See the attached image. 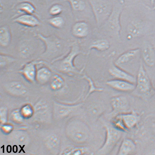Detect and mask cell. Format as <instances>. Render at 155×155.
<instances>
[{
  "label": "cell",
  "instance_id": "6da1fadb",
  "mask_svg": "<svg viewBox=\"0 0 155 155\" xmlns=\"http://www.w3.org/2000/svg\"><path fill=\"white\" fill-rule=\"evenodd\" d=\"M65 133L71 141L78 144L86 143L90 135L88 126L83 120L77 118L71 119L67 123Z\"/></svg>",
  "mask_w": 155,
  "mask_h": 155
},
{
  "label": "cell",
  "instance_id": "7a4b0ae2",
  "mask_svg": "<svg viewBox=\"0 0 155 155\" xmlns=\"http://www.w3.org/2000/svg\"><path fill=\"white\" fill-rule=\"evenodd\" d=\"M83 53L77 44H73L70 50L62 58L57 59L51 62L52 66L57 70L65 74H80L81 72L77 68L74 63V60L78 55Z\"/></svg>",
  "mask_w": 155,
  "mask_h": 155
},
{
  "label": "cell",
  "instance_id": "3957f363",
  "mask_svg": "<svg viewBox=\"0 0 155 155\" xmlns=\"http://www.w3.org/2000/svg\"><path fill=\"white\" fill-rule=\"evenodd\" d=\"M132 92L137 97L146 100L150 99L155 94L152 83L142 64L139 67L135 88Z\"/></svg>",
  "mask_w": 155,
  "mask_h": 155
},
{
  "label": "cell",
  "instance_id": "277c9868",
  "mask_svg": "<svg viewBox=\"0 0 155 155\" xmlns=\"http://www.w3.org/2000/svg\"><path fill=\"white\" fill-rule=\"evenodd\" d=\"M124 3L123 0L117 2L112 8L109 17L104 25L107 31L117 38H120L121 26L120 18L124 8Z\"/></svg>",
  "mask_w": 155,
  "mask_h": 155
},
{
  "label": "cell",
  "instance_id": "5b68a950",
  "mask_svg": "<svg viewBox=\"0 0 155 155\" xmlns=\"http://www.w3.org/2000/svg\"><path fill=\"white\" fill-rule=\"evenodd\" d=\"M104 128L106 138L104 143L96 153L97 155L109 154L114 149L122 136V132L116 129L111 124H106Z\"/></svg>",
  "mask_w": 155,
  "mask_h": 155
},
{
  "label": "cell",
  "instance_id": "8992f818",
  "mask_svg": "<svg viewBox=\"0 0 155 155\" xmlns=\"http://www.w3.org/2000/svg\"><path fill=\"white\" fill-rule=\"evenodd\" d=\"M37 36L42 41L45 46V51L41 55V57L46 60L53 59V61L61 51V42L53 35L46 36L41 34H38Z\"/></svg>",
  "mask_w": 155,
  "mask_h": 155
},
{
  "label": "cell",
  "instance_id": "52a82bcc",
  "mask_svg": "<svg viewBox=\"0 0 155 155\" xmlns=\"http://www.w3.org/2000/svg\"><path fill=\"white\" fill-rule=\"evenodd\" d=\"M90 1L97 23L101 25L107 20L111 12L108 3L106 0H90Z\"/></svg>",
  "mask_w": 155,
  "mask_h": 155
},
{
  "label": "cell",
  "instance_id": "ba28073f",
  "mask_svg": "<svg viewBox=\"0 0 155 155\" xmlns=\"http://www.w3.org/2000/svg\"><path fill=\"white\" fill-rule=\"evenodd\" d=\"M112 113L117 115L127 113L130 109L129 100L125 96H115L111 99Z\"/></svg>",
  "mask_w": 155,
  "mask_h": 155
},
{
  "label": "cell",
  "instance_id": "9c48e42d",
  "mask_svg": "<svg viewBox=\"0 0 155 155\" xmlns=\"http://www.w3.org/2000/svg\"><path fill=\"white\" fill-rule=\"evenodd\" d=\"M42 61L34 60L25 64L19 72L22 75L27 81L30 83H33L36 81L37 64Z\"/></svg>",
  "mask_w": 155,
  "mask_h": 155
},
{
  "label": "cell",
  "instance_id": "30bf717a",
  "mask_svg": "<svg viewBox=\"0 0 155 155\" xmlns=\"http://www.w3.org/2000/svg\"><path fill=\"white\" fill-rule=\"evenodd\" d=\"M106 84L114 90L124 92H133L135 87V84L115 79L107 81Z\"/></svg>",
  "mask_w": 155,
  "mask_h": 155
},
{
  "label": "cell",
  "instance_id": "8fae6325",
  "mask_svg": "<svg viewBox=\"0 0 155 155\" xmlns=\"http://www.w3.org/2000/svg\"><path fill=\"white\" fill-rule=\"evenodd\" d=\"M108 72L115 79L129 81L135 84L136 83V78L115 64L110 68Z\"/></svg>",
  "mask_w": 155,
  "mask_h": 155
},
{
  "label": "cell",
  "instance_id": "7c38bea8",
  "mask_svg": "<svg viewBox=\"0 0 155 155\" xmlns=\"http://www.w3.org/2000/svg\"><path fill=\"white\" fill-rule=\"evenodd\" d=\"M121 119L127 131L133 129L137 125L140 119V115L132 111L120 114Z\"/></svg>",
  "mask_w": 155,
  "mask_h": 155
},
{
  "label": "cell",
  "instance_id": "4fadbf2b",
  "mask_svg": "<svg viewBox=\"0 0 155 155\" xmlns=\"http://www.w3.org/2000/svg\"><path fill=\"white\" fill-rule=\"evenodd\" d=\"M140 56L144 63L148 67H152L155 65V51L153 46L146 43L140 49Z\"/></svg>",
  "mask_w": 155,
  "mask_h": 155
},
{
  "label": "cell",
  "instance_id": "5bb4252c",
  "mask_svg": "<svg viewBox=\"0 0 155 155\" xmlns=\"http://www.w3.org/2000/svg\"><path fill=\"white\" fill-rule=\"evenodd\" d=\"M140 55V49L135 48L125 51L119 56L116 60L115 64L120 66L126 65L132 61Z\"/></svg>",
  "mask_w": 155,
  "mask_h": 155
},
{
  "label": "cell",
  "instance_id": "9a60e30c",
  "mask_svg": "<svg viewBox=\"0 0 155 155\" xmlns=\"http://www.w3.org/2000/svg\"><path fill=\"white\" fill-rule=\"evenodd\" d=\"M13 21L14 22L30 28H35L40 25V21L33 14H23L16 18Z\"/></svg>",
  "mask_w": 155,
  "mask_h": 155
},
{
  "label": "cell",
  "instance_id": "2e32d148",
  "mask_svg": "<svg viewBox=\"0 0 155 155\" xmlns=\"http://www.w3.org/2000/svg\"><path fill=\"white\" fill-rule=\"evenodd\" d=\"M5 89L8 93L18 97L24 95L27 92L25 85L19 81H12L7 84Z\"/></svg>",
  "mask_w": 155,
  "mask_h": 155
},
{
  "label": "cell",
  "instance_id": "e0dca14e",
  "mask_svg": "<svg viewBox=\"0 0 155 155\" xmlns=\"http://www.w3.org/2000/svg\"><path fill=\"white\" fill-rule=\"evenodd\" d=\"M136 145L133 140L130 138L123 140L119 147L117 155H128L133 154L136 150Z\"/></svg>",
  "mask_w": 155,
  "mask_h": 155
},
{
  "label": "cell",
  "instance_id": "ac0fdd59",
  "mask_svg": "<svg viewBox=\"0 0 155 155\" xmlns=\"http://www.w3.org/2000/svg\"><path fill=\"white\" fill-rule=\"evenodd\" d=\"M72 32L73 35L76 38H84L88 34V25L84 21L76 22L72 26Z\"/></svg>",
  "mask_w": 155,
  "mask_h": 155
},
{
  "label": "cell",
  "instance_id": "d6986e66",
  "mask_svg": "<svg viewBox=\"0 0 155 155\" xmlns=\"http://www.w3.org/2000/svg\"><path fill=\"white\" fill-rule=\"evenodd\" d=\"M52 76L51 69L47 67H42L37 71L36 81L41 84H45L50 81Z\"/></svg>",
  "mask_w": 155,
  "mask_h": 155
},
{
  "label": "cell",
  "instance_id": "ffe728a7",
  "mask_svg": "<svg viewBox=\"0 0 155 155\" xmlns=\"http://www.w3.org/2000/svg\"><path fill=\"white\" fill-rule=\"evenodd\" d=\"M12 35L9 28L6 25L1 26L0 28V45L2 47H6L10 44Z\"/></svg>",
  "mask_w": 155,
  "mask_h": 155
},
{
  "label": "cell",
  "instance_id": "44dd1931",
  "mask_svg": "<svg viewBox=\"0 0 155 155\" xmlns=\"http://www.w3.org/2000/svg\"><path fill=\"white\" fill-rule=\"evenodd\" d=\"M65 84L63 77L58 74L52 76L50 81V86L51 90L55 91H60L63 88Z\"/></svg>",
  "mask_w": 155,
  "mask_h": 155
},
{
  "label": "cell",
  "instance_id": "7402d4cb",
  "mask_svg": "<svg viewBox=\"0 0 155 155\" xmlns=\"http://www.w3.org/2000/svg\"><path fill=\"white\" fill-rule=\"evenodd\" d=\"M110 48V44L108 41L106 40H99L94 42L89 48V51L92 49H95L100 51L107 50Z\"/></svg>",
  "mask_w": 155,
  "mask_h": 155
},
{
  "label": "cell",
  "instance_id": "603a6c76",
  "mask_svg": "<svg viewBox=\"0 0 155 155\" xmlns=\"http://www.w3.org/2000/svg\"><path fill=\"white\" fill-rule=\"evenodd\" d=\"M127 30L130 36L131 37H138L141 35L142 26L140 23L133 22L129 25Z\"/></svg>",
  "mask_w": 155,
  "mask_h": 155
},
{
  "label": "cell",
  "instance_id": "cb8c5ba5",
  "mask_svg": "<svg viewBox=\"0 0 155 155\" xmlns=\"http://www.w3.org/2000/svg\"><path fill=\"white\" fill-rule=\"evenodd\" d=\"M17 8L25 14H33L35 11V6L31 3L27 2L21 3L18 6Z\"/></svg>",
  "mask_w": 155,
  "mask_h": 155
},
{
  "label": "cell",
  "instance_id": "d4e9b609",
  "mask_svg": "<svg viewBox=\"0 0 155 155\" xmlns=\"http://www.w3.org/2000/svg\"><path fill=\"white\" fill-rule=\"evenodd\" d=\"M111 124L116 129L123 132L128 131L123 124L120 114L116 115L111 120Z\"/></svg>",
  "mask_w": 155,
  "mask_h": 155
},
{
  "label": "cell",
  "instance_id": "484cf974",
  "mask_svg": "<svg viewBox=\"0 0 155 155\" xmlns=\"http://www.w3.org/2000/svg\"><path fill=\"white\" fill-rule=\"evenodd\" d=\"M88 149L87 147H81L72 148L64 151L63 154L65 155H85L88 154Z\"/></svg>",
  "mask_w": 155,
  "mask_h": 155
},
{
  "label": "cell",
  "instance_id": "4316f807",
  "mask_svg": "<svg viewBox=\"0 0 155 155\" xmlns=\"http://www.w3.org/2000/svg\"><path fill=\"white\" fill-rule=\"evenodd\" d=\"M83 78L88 82L89 86V90L88 93H87L86 97H85V99L88 97L92 93L95 92H100L103 91V88H98V87L95 86L94 81H92L91 78L89 77L88 76L85 75L83 76Z\"/></svg>",
  "mask_w": 155,
  "mask_h": 155
},
{
  "label": "cell",
  "instance_id": "83f0119b",
  "mask_svg": "<svg viewBox=\"0 0 155 155\" xmlns=\"http://www.w3.org/2000/svg\"><path fill=\"white\" fill-rule=\"evenodd\" d=\"M48 22L51 26L56 28H61L64 24V21L63 18L59 16L53 17L49 19Z\"/></svg>",
  "mask_w": 155,
  "mask_h": 155
},
{
  "label": "cell",
  "instance_id": "f1b7e54d",
  "mask_svg": "<svg viewBox=\"0 0 155 155\" xmlns=\"http://www.w3.org/2000/svg\"><path fill=\"white\" fill-rule=\"evenodd\" d=\"M16 61L14 57L10 55L4 54H1L0 56V65L1 68H5L14 63Z\"/></svg>",
  "mask_w": 155,
  "mask_h": 155
},
{
  "label": "cell",
  "instance_id": "f546056e",
  "mask_svg": "<svg viewBox=\"0 0 155 155\" xmlns=\"http://www.w3.org/2000/svg\"><path fill=\"white\" fill-rule=\"evenodd\" d=\"M74 108V107L68 106L64 105H58V115L60 117H64L69 114Z\"/></svg>",
  "mask_w": 155,
  "mask_h": 155
},
{
  "label": "cell",
  "instance_id": "4dcf8cb0",
  "mask_svg": "<svg viewBox=\"0 0 155 155\" xmlns=\"http://www.w3.org/2000/svg\"><path fill=\"white\" fill-rule=\"evenodd\" d=\"M74 10L81 11L84 9L85 4L83 0H67Z\"/></svg>",
  "mask_w": 155,
  "mask_h": 155
},
{
  "label": "cell",
  "instance_id": "1f68e13d",
  "mask_svg": "<svg viewBox=\"0 0 155 155\" xmlns=\"http://www.w3.org/2000/svg\"><path fill=\"white\" fill-rule=\"evenodd\" d=\"M48 143L51 148H58L60 144V138L56 135H53L49 139Z\"/></svg>",
  "mask_w": 155,
  "mask_h": 155
},
{
  "label": "cell",
  "instance_id": "d6a6232c",
  "mask_svg": "<svg viewBox=\"0 0 155 155\" xmlns=\"http://www.w3.org/2000/svg\"><path fill=\"white\" fill-rule=\"evenodd\" d=\"M63 11V8L60 5L55 4L51 6L49 10L50 15L53 17L58 16Z\"/></svg>",
  "mask_w": 155,
  "mask_h": 155
},
{
  "label": "cell",
  "instance_id": "836d02e7",
  "mask_svg": "<svg viewBox=\"0 0 155 155\" xmlns=\"http://www.w3.org/2000/svg\"><path fill=\"white\" fill-rule=\"evenodd\" d=\"M33 110L29 105L23 107L21 110V113L24 117H28L31 116L33 114Z\"/></svg>",
  "mask_w": 155,
  "mask_h": 155
},
{
  "label": "cell",
  "instance_id": "e575fe53",
  "mask_svg": "<svg viewBox=\"0 0 155 155\" xmlns=\"http://www.w3.org/2000/svg\"><path fill=\"white\" fill-rule=\"evenodd\" d=\"M23 117L21 111L19 110L15 111L13 112L12 114V118L15 122H20L23 120Z\"/></svg>",
  "mask_w": 155,
  "mask_h": 155
},
{
  "label": "cell",
  "instance_id": "d590c367",
  "mask_svg": "<svg viewBox=\"0 0 155 155\" xmlns=\"http://www.w3.org/2000/svg\"><path fill=\"white\" fill-rule=\"evenodd\" d=\"M7 111L6 108L3 107L1 110V118L2 122L5 123L7 120Z\"/></svg>",
  "mask_w": 155,
  "mask_h": 155
},
{
  "label": "cell",
  "instance_id": "8d00e7d4",
  "mask_svg": "<svg viewBox=\"0 0 155 155\" xmlns=\"http://www.w3.org/2000/svg\"><path fill=\"white\" fill-rule=\"evenodd\" d=\"M153 8L155 10V0H152Z\"/></svg>",
  "mask_w": 155,
  "mask_h": 155
},
{
  "label": "cell",
  "instance_id": "74e56055",
  "mask_svg": "<svg viewBox=\"0 0 155 155\" xmlns=\"http://www.w3.org/2000/svg\"><path fill=\"white\" fill-rule=\"evenodd\" d=\"M154 129L155 131V122L154 123Z\"/></svg>",
  "mask_w": 155,
  "mask_h": 155
},
{
  "label": "cell",
  "instance_id": "f35d334b",
  "mask_svg": "<svg viewBox=\"0 0 155 155\" xmlns=\"http://www.w3.org/2000/svg\"></svg>",
  "mask_w": 155,
  "mask_h": 155
}]
</instances>
